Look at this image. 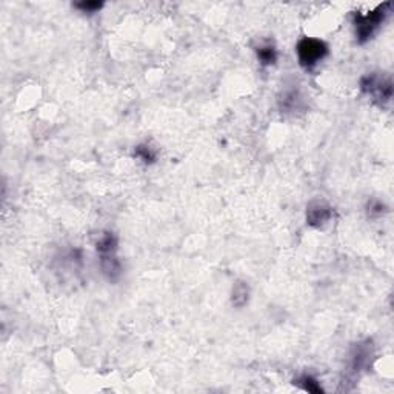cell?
<instances>
[{"label":"cell","mask_w":394,"mask_h":394,"mask_svg":"<svg viewBox=\"0 0 394 394\" xmlns=\"http://www.w3.org/2000/svg\"><path fill=\"white\" fill-rule=\"evenodd\" d=\"M388 7H389V4H383L371 13L356 16V22H354L356 23V36H357V40L360 43L371 39L374 31L379 28V25L383 22Z\"/></svg>","instance_id":"6da1fadb"},{"label":"cell","mask_w":394,"mask_h":394,"mask_svg":"<svg viewBox=\"0 0 394 394\" xmlns=\"http://www.w3.org/2000/svg\"><path fill=\"white\" fill-rule=\"evenodd\" d=\"M257 57L262 65H273L277 59V54L273 46H260L257 49Z\"/></svg>","instance_id":"8992f818"},{"label":"cell","mask_w":394,"mask_h":394,"mask_svg":"<svg viewBox=\"0 0 394 394\" xmlns=\"http://www.w3.org/2000/svg\"><path fill=\"white\" fill-rule=\"evenodd\" d=\"M362 90L368 94H374L380 100H389L392 94L391 82L379 81L376 75H366L362 78Z\"/></svg>","instance_id":"3957f363"},{"label":"cell","mask_w":394,"mask_h":394,"mask_svg":"<svg viewBox=\"0 0 394 394\" xmlns=\"http://www.w3.org/2000/svg\"><path fill=\"white\" fill-rule=\"evenodd\" d=\"M75 8L82 10L84 13H94V11L102 8V4H99V2H82V4H77Z\"/></svg>","instance_id":"30bf717a"},{"label":"cell","mask_w":394,"mask_h":394,"mask_svg":"<svg viewBox=\"0 0 394 394\" xmlns=\"http://www.w3.org/2000/svg\"><path fill=\"white\" fill-rule=\"evenodd\" d=\"M299 382H302V386H303L306 391H311V392H319V391H322L321 386H319V383L314 380L312 377H309V376H303Z\"/></svg>","instance_id":"9c48e42d"},{"label":"cell","mask_w":394,"mask_h":394,"mask_svg":"<svg viewBox=\"0 0 394 394\" xmlns=\"http://www.w3.org/2000/svg\"><path fill=\"white\" fill-rule=\"evenodd\" d=\"M239 297L242 299V305L248 300V288H247V285H244V283H238V285H235L234 293H232V302L235 303Z\"/></svg>","instance_id":"ba28073f"},{"label":"cell","mask_w":394,"mask_h":394,"mask_svg":"<svg viewBox=\"0 0 394 394\" xmlns=\"http://www.w3.org/2000/svg\"><path fill=\"white\" fill-rule=\"evenodd\" d=\"M116 245H117L116 238H114L111 232H107V234H105L103 238L97 242V251H99L102 256H105V254H114Z\"/></svg>","instance_id":"5b68a950"},{"label":"cell","mask_w":394,"mask_h":394,"mask_svg":"<svg viewBox=\"0 0 394 394\" xmlns=\"http://www.w3.org/2000/svg\"><path fill=\"white\" fill-rule=\"evenodd\" d=\"M136 155L139 157L140 161H143L145 164H151V162L155 159L154 151H152L149 146H146V145H140V146H137V148H136Z\"/></svg>","instance_id":"52a82bcc"},{"label":"cell","mask_w":394,"mask_h":394,"mask_svg":"<svg viewBox=\"0 0 394 394\" xmlns=\"http://www.w3.org/2000/svg\"><path fill=\"white\" fill-rule=\"evenodd\" d=\"M331 217V209L324 205V203H312L308 206V211H306V220L309 225L312 226H319L325 222H328Z\"/></svg>","instance_id":"277c9868"},{"label":"cell","mask_w":394,"mask_h":394,"mask_svg":"<svg viewBox=\"0 0 394 394\" xmlns=\"http://www.w3.org/2000/svg\"><path fill=\"white\" fill-rule=\"evenodd\" d=\"M328 54V46L319 39L305 37L297 43V57L302 66L311 68L318 65Z\"/></svg>","instance_id":"7a4b0ae2"}]
</instances>
